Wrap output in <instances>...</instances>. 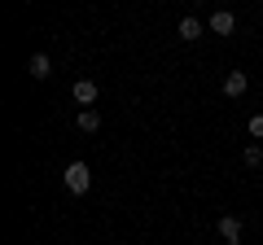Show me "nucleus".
<instances>
[{"mask_svg":"<svg viewBox=\"0 0 263 245\" xmlns=\"http://www.w3.org/2000/svg\"><path fill=\"white\" fill-rule=\"evenodd\" d=\"M66 189H70V193H88V189H92V171H88V162H70V167H66Z\"/></svg>","mask_w":263,"mask_h":245,"instance_id":"f257e3e1","label":"nucleus"},{"mask_svg":"<svg viewBox=\"0 0 263 245\" xmlns=\"http://www.w3.org/2000/svg\"><path fill=\"white\" fill-rule=\"evenodd\" d=\"M250 136H254V140H263V114H254V118H250Z\"/></svg>","mask_w":263,"mask_h":245,"instance_id":"9d476101","label":"nucleus"},{"mask_svg":"<svg viewBox=\"0 0 263 245\" xmlns=\"http://www.w3.org/2000/svg\"><path fill=\"white\" fill-rule=\"evenodd\" d=\"M75 101L84 105V110H92V101H97V84H92V79H79V84H75Z\"/></svg>","mask_w":263,"mask_h":245,"instance_id":"423d86ee","label":"nucleus"},{"mask_svg":"<svg viewBox=\"0 0 263 245\" xmlns=\"http://www.w3.org/2000/svg\"><path fill=\"white\" fill-rule=\"evenodd\" d=\"M219 236L228 245H241V219L237 215H219Z\"/></svg>","mask_w":263,"mask_h":245,"instance_id":"f03ea898","label":"nucleus"},{"mask_svg":"<svg viewBox=\"0 0 263 245\" xmlns=\"http://www.w3.org/2000/svg\"><path fill=\"white\" fill-rule=\"evenodd\" d=\"M101 127V114L97 110H79V132H97Z\"/></svg>","mask_w":263,"mask_h":245,"instance_id":"6e6552de","label":"nucleus"},{"mask_svg":"<svg viewBox=\"0 0 263 245\" xmlns=\"http://www.w3.org/2000/svg\"><path fill=\"white\" fill-rule=\"evenodd\" d=\"M246 88H250V79H246V70H228V75H224V96H241Z\"/></svg>","mask_w":263,"mask_h":245,"instance_id":"7ed1b4c3","label":"nucleus"},{"mask_svg":"<svg viewBox=\"0 0 263 245\" xmlns=\"http://www.w3.org/2000/svg\"><path fill=\"white\" fill-rule=\"evenodd\" d=\"M180 39H202V22L197 18H180Z\"/></svg>","mask_w":263,"mask_h":245,"instance_id":"0eeeda50","label":"nucleus"},{"mask_svg":"<svg viewBox=\"0 0 263 245\" xmlns=\"http://www.w3.org/2000/svg\"><path fill=\"white\" fill-rule=\"evenodd\" d=\"M27 75H31V79H48V75H53V62H48L44 53H35V57L27 62Z\"/></svg>","mask_w":263,"mask_h":245,"instance_id":"39448f33","label":"nucleus"},{"mask_svg":"<svg viewBox=\"0 0 263 245\" xmlns=\"http://www.w3.org/2000/svg\"><path fill=\"white\" fill-rule=\"evenodd\" d=\"M241 162H246V167H263V145H246Z\"/></svg>","mask_w":263,"mask_h":245,"instance_id":"1a4fd4ad","label":"nucleus"},{"mask_svg":"<svg viewBox=\"0 0 263 245\" xmlns=\"http://www.w3.org/2000/svg\"><path fill=\"white\" fill-rule=\"evenodd\" d=\"M211 31H215V35H233V27H237V18L228 9H219V13H211V22H206Z\"/></svg>","mask_w":263,"mask_h":245,"instance_id":"20e7f679","label":"nucleus"}]
</instances>
